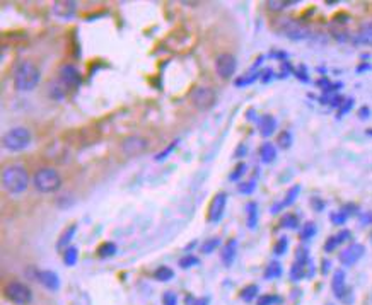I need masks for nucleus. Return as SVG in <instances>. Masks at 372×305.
Wrapping results in <instances>:
<instances>
[{
    "instance_id": "f257e3e1",
    "label": "nucleus",
    "mask_w": 372,
    "mask_h": 305,
    "mask_svg": "<svg viewBox=\"0 0 372 305\" xmlns=\"http://www.w3.org/2000/svg\"><path fill=\"white\" fill-rule=\"evenodd\" d=\"M29 172L21 164H9L2 169V188L9 195H21L29 186Z\"/></svg>"
},
{
    "instance_id": "f03ea898",
    "label": "nucleus",
    "mask_w": 372,
    "mask_h": 305,
    "mask_svg": "<svg viewBox=\"0 0 372 305\" xmlns=\"http://www.w3.org/2000/svg\"><path fill=\"white\" fill-rule=\"evenodd\" d=\"M39 80H41V70L38 68V65L35 62L22 60L14 68V85H16L17 91H33L39 84Z\"/></svg>"
},
{
    "instance_id": "7ed1b4c3",
    "label": "nucleus",
    "mask_w": 372,
    "mask_h": 305,
    "mask_svg": "<svg viewBox=\"0 0 372 305\" xmlns=\"http://www.w3.org/2000/svg\"><path fill=\"white\" fill-rule=\"evenodd\" d=\"M33 186L36 191L50 195L62 188V176L55 167H41L33 176Z\"/></svg>"
},
{
    "instance_id": "20e7f679",
    "label": "nucleus",
    "mask_w": 372,
    "mask_h": 305,
    "mask_svg": "<svg viewBox=\"0 0 372 305\" xmlns=\"http://www.w3.org/2000/svg\"><path fill=\"white\" fill-rule=\"evenodd\" d=\"M33 133L26 126H14L9 132L3 133L2 136V145L5 150L9 152H21L31 145Z\"/></svg>"
},
{
    "instance_id": "39448f33",
    "label": "nucleus",
    "mask_w": 372,
    "mask_h": 305,
    "mask_svg": "<svg viewBox=\"0 0 372 305\" xmlns=\"http://www.w3.org/2000/svg\"><path fill=\"white\" fill-rule=\"evenodd\" d=\"M275 29H277L280 34H284L285 38H289L292 41L307 39L311 36L309 28L296 19H280L277 24H275Z\"/></svg>"
},
{
    "instance_id": "423d86ee",
    "label": "nucleus",
    "mask_w": 372,
    "mask_h": 305,
    "mask_svg": "<svg viewBox=\"0 0 372 305\" xmlns=\"http://www.w3.org/2000/svg\"><path fill=\"white\" fill-rule=\"evenodd\" d=\"M189 99H191L193 106L200 111H208L215 106V101H217V96H215V91L207 85H198L195 87L191 92H189Z\"/></svg>"
},
{
    "instance_id": "0eeeda50",
    "label": "nucleus",
    "mask_w": 372,
    "mask_h": 305,
    "mask_svg": "<svg viewBox=\"0 0 372 305\" xmlns=\"http://www.w3.org/2000/svg\"><path fill=\"white\" fill-rule=\"evenodd\" d=\"M3 293H5V297L10 302L17 305H26L31 302L33 299L31 288H29L28 285L21 283V281H9V283L5 285V288H3Z\"/></svg>"
},
{
    "instance_id": "6e6552de",
    "label": "nucleus",
    "mask_w": 372,
    "mask_h": 305,
    "mask_svg": "<svg viewBox=\"0 0 372 305\" xmlns=\"http://www.w3.org/2000/svg\"><path fill=\"white\" fill-rule=\"evenodd\" d=\"M236 68H237V60L234 55L222 53L215 58V72H217V75L221 77V79L224 80L230 79V77L236 73Z\"/></svg>"
},
{
    "instance_id": "1a4fd4ad",
    "label": "nucleus",
    "mask_w": 372,
    "mask_h": 305,
    "mask_svg": "<svg viewBox=\"0 0 372 305\" xmlns=\"http://www.w3.org/2000/svg\"><path fill=\"white\" fill-rule=\"evenodd\" d=\"M149 147V140L144 138L140 135H130L123 138L121 142V152L128 157H133V155H140L142 152L147 150Z\"/></svg>"
},
{
    "instance_id": "9d476101",
    "label": "nucleus",
    "mask_w": 372,
    "mask_h": 305,
    "mask_svg": "<svg viewBox=\"0 0 372 305\" xmlns=\"http://www.w3.org/2000/svg\"><path fill=\"white\" fill-rule=\"evenodd\" d=\"M225 203H227V195H225V193H217V195L214 196L210 206H208V222L217 224V222L222 220V217H224V210H225Z\"/></svg>"
},
{
    "instance_id": "9b49d317",
    "label": "nucleus",
    "mask_w": 372,
    "mask_h": 305,
    "mask_svg": "<svg viewBox=\"0 0 372 305\" xmlns=\"http://www.w3.org/2000/svg\"><path fill=\"white\" fill-rule=\"evenodd\" d=\"M364 252H366V247H364L362 244L348 245L347 249H343V251L340 252V263H341V265H345V266L355 265V263L364 256Z\"/></svg>"
},
{
    "instance_id": "f8f14e48",
    "label": "nucleus",
    "mask_w": 372,
    "mask_h": 305,
    "mask_svg": "<svg viewBox=\"0 0 372 305\" xmlns=\"http://www.w3.org/2000/svg\"><path fill=\"white\" fill-rule=\"evenodd\" d=\"M51 12H53V16L58 17V19L69 21V19H72V17L75 16L77 3L75 2H69V0H65V2H55L53 5H51Z\"/></svg>"
},
{
    "instance_id": "ddd939ff",
    "label": "nucleus",
    "mask_w": 372,
    "mask_h": 305,
    "mask_svg": "<svg viewBox=\"0 0 372 305\" xmlns=\"http://www.w3.org/2000/svg\"><path fill=\"white\" fill-rule=\"evenodd\" d=\"M35 278L36 281H39L44 288L51 290V292H57L58 288H60V280H58V274L55 273V271H35Z\"/></svg>"
},
{
    "instance_id": "4468645a",
    "label": "nucleus",
    "mask_w": 372,
    "mask_h": 305,
    "mask_svg": "<svg viewBox=\"0 0 372 305\" xmlns=\"http://www.w3.org/2000/svg\"><path fill=\"white\" fill-rule=\"evenodd\" d=\"M60 80L67 87H77L80 84V80H82V77H80L79 70L74 65H63L60 68Z\"/></svg>"
},
{
    "instance_id": "2eb2a0df",
    "label": "nucleus",
    "mask_w": 372,
    "mask_h": 305,
    "mask_svg": "<svg viewBox=\"0 0 372 305\" xmlns=\"http://www.w3.org/2000/svg\"><path fill=\"white\" fill-rule=\"evenodd\" d=\"M331 290H333L335 297L340 300H345V292H347V285H345V271L336 270L331 280Z\"/></svg>"
},
{
    "instance_id": "dca6fc26",
    "label": "nucleus",
    "mask_w": 372,
    "mask_h": 305,
    "mask_svg": "<svg viewBox=\"0 0 372 305\" xmlns=\"http://www.w3.org/2000/svg\"><path fill=\"white\" fill-rule=\"evenodd\" d=\"M353 44H362V46H372V24H364L352 38Z\"/></svg>"
},
{
    "instance_id": "f3484780",
    "label": "nucleus",
    "mask_w": 372,
    "mask_h": 305,
    "mask_svg": "<svg viewBox=\"0 0 372 305\" xmlns=\"http://www.w3.org/2000/svg\"><path fill=\"white\" fill-rule=\"evenodd\" d=\"M236 251H237V240L236 239H230L225 242V245L222 247V263H224V266H232L234 259H236Z\"/></svg>"
},
{
    "instance_id": "a211bd4d",
    "label": "nucleus",
    "mask_w": 372,
    "mask_h": 305,
    "mask_svg": "<svg viewBox=\"0 0 372 305\" xmlns=\"http://www.w3.org/2000/svg\"><path fill=\"white\" fill-rule=\"evenodd\" d=\"M258 125H260V133H261L263 136L273 135L275 130H277V120H275L273 116H270V114H263V116L260 118Z\"/></svg>"
},
{
    "instance_id": "6ab92c4d",
    "label": "nucleus",
    "mask_w": 372,
    "mask_h": 305,
    "mask_svg": "<svg viewBox=\"0 0 372 305\" xmlns=\"http://www.w3.org/2000/svg\"><path fill=\"white\" fill-rule=\"evenodd\" d=\"M75 230H77V225L75 224L69 225L65 230H63L62 236L58 237V242H57V249H58V251H65V249H69L70 240H72L74 236H75Z\"/></svg>"
},
{
    "instance_id": "aec40b11",
    "label": "nucleus",
    "mask_w": 372,
    "mask_h": 305,
    "mask_svg": "<svg viewBox=\"0 0 372 305\" xmlns=\"http://www.w3.org/2000/svg\"><path fill=\"white\" fill-rule=\"evenodd\" d=\"M300 193V186L299 184H296V186H292L290 188V191L287 193V196H285V200L282 203H278V204H275V206H271V213H277L280 208H285V206H290L294 202H296V198H297V195Z\"/></svg>"
},
{
    "instance_id": "412c9836",
    "label": "nucleus",
    "mask_w": 372,
    "mask_h": 305,
    "mask_svg": "<svg viewBox=\"0 0 372 305\" xmlns=\"http://www.w3.org/2000/svg\"><path fill=\"white\" fill-rule=\"evenodd\" d=\"M275 157H277V148H275L273 143L270 142H265L260 147V159H261L263 164H270L275 161Z\"/></svg>"
},
{
    "instance_id": "4be33fe9",
    "label": "nucleus",
    "mask_w": 372,
    "mask_h": 305,
    "mask_svg": "<svg viewBox=\"0 0 372 305\" xmlns=\"http://www.w3.org/2000/svg\"><path fill=\"white\" fill-rule=\"evenodd\" d=\"M246 215H248V227L249 229H255L256 224H258V204H256L255 202L248 203Z\"/></svg>"
},
{
    "instance_id": "5701e85b",
    "label": "nucleus",
    "mask_w": 372,
    "mask_h": 305,
    "mask_svg": "<svg viewBox=\"0 0 372 305\" xmlns=\"http://www.w3.org/2000/svg\"><path fill=\"white\" fill-rule=\"evenodd\" d=\"M174 276V271L171 270L169 266H159L157 270L154 271V278L157 281H169L173 280Z\"/></svg>"
},
{
    "instance_id": "b1692460",
    "label": "nucleus",
    "mask_w": 372,
    "mask_h": 305,
    "mask_svg": "<svg viewBox=\"0 0 372 305\" xmlns=\"http://www.w3.org/2000/svg\"><path fill=\"white\" fill-rule=\"evenodd\" d=\"M258 292H260L258 285H248L241 290V299H243L244 302H253V300L258 297Z\"/></svg>"
},
{
    "instance_id": "393cba45",
    "label": "nucleus",
    "mask_w": 372,
    "mask_h": 305,
    "mask_svg": "<svg viewBox=\"0 0 372 305\" xmlns=\"http://www.w3.org/2000/svg\"><path fill=\"white\" fill-rule=\"evenodd\" d=\"M282 274V266H280V263H277V261H273V263H270L268 266H266V270H265V280H275V278H278Z\"/></svg>"
},
{
    "instance_id": "a878e982",
    "label": "nucleus",
    "mask_w": 372,
    "mask_h": 305,
    "mask_svg": "<svg viewBox=\"0 0 372 305\" xmlns=\"http://www.w3.org/2000/svg\"><path fill=\"white\" fill-rule=\"evenodd\" d=\"M219 245H221V237H210V239H207L205 242L202 244L200 249H202L203 254H212Z\"/></svg>"
},
{
    "instance_id": "bb28decb",
    "label": "nucleus",
    "mask_w": 372,
    "mask_h": 305,
    "mask_svg": "<svg viewBox=\"0 0 372 305\" xmlns=\"http://www.w3.org/2000/svg\"><path fill=\"white\" fill-rule=\"evenodd\" d=\"M114 252H116V244L114 242H104L99 245V249H98L99 258H110V256H113Z\"/></svg>"
},
{
    "instance_id": "cd10ccee",
    "label": "nucleus",
    "mask_w": 372,
    "mask_h": 305,
    "mask_svg": "<svg viewBox=\"0 0 372 305\" xmlns=\"http://www.w3.org/2000/svg\"><path fill=\"white\" fill-rule=\"evenodd\" d=\"M77 258H79V252H77L75 247H69L63 251V261H65L67 266H74L77 263Z\"/></svg>"
},
{
    "instance_id": "c85d7f7f",
    "label": "nucleus",
    "mask_w": 372,
    "mask_h": 305,
    "mask_svg": "<svg viewBox=\"0 0 372 305\" xmlns=\"http://www.w3.org/2000/svg\"><path fill=\"white\" fill-rule=\"evenodd\" d=\"M200 265V259L196 258L195 254H185L183 258L180 259V266L183 268V270H188V268H193Z\"/></svg>"
},
{
    "instance_id": "c756f323",
    "label": "nucleus",
    "mask_w": 372,
    "mask_h": 305,
    "mask_svg": "<svg viewBox=\"0 0 372 305\" xmlns=\"http://www.w3.org/2000/svg\"><path fill=\"white\" fill-rule=\"evenodd\" d=\"M280 227H284V229H297V227H299V218L292 213H287L282 218Z\"/></svg>"
},
{
    "instance_id": "7c9ffc66",
    "label": "nucleus",
    "mask_w": 372,
    "mask_h": 305,
    "mask_svg": "<svg viewBox=\"0 0 372 305\" xmlns=\"http://www.w3.org/2000/svg\"><path fill=\"white\" fill-rule=\"evenodd\" d=\"M316 224H312V222H307L306 225L302 227V230H300V239L302 240H309L311 237H314L316 234Z\"/></svg>"
},
{
    "instance_id": "2f4dec72",
    "label": "nucleus",
    "mask_w": 372,
    "mask_h": 305,
    "mask_svg": "<svg viewBox=\"0 0 372 305\" xmlns=\"http://www.w3.org/2000/svg\"><path fill=\"white\" fill-rule=\"evenodd\" d=\"M277 143L280 145L282 148H289L290 143H292V133L290 132H282L277 138Z\"/></svg>"
},
{
    "instance_id": "473e14b6",
    "label": "nucleus",
    "mask_w": 372,
    "mask_h": 305,
    "mask_svg": "<svg viewBox=\"0 0 372 305\" xmlns=\"http://www.w3.org/2000/svg\"><path fill=\"white\" fill-rule=\"evenodd\" d=\"M282 302V299L280 297H277V295H261L258 299V305H275V304H280Z\"/></svg>"
},
{
    "instance_id": "72a5a7b5",
    "label": "nucleus",
    "mask_w": 372,
    "mask_h": 305,
    "mask_svg": "<svg viewBox=\"0 0 372 305\" xmlns=\"http://www.w3.org/2000/svg\"><path fill=\"white\" fill-rule=\"evenodd\" d=\"M246 170H248V166H246V164H244V162L237 164L236 169H234V172H230L229 179H230V181H237L241 176H243V174H246Z\"/></svg>"
},
{
    "instance_id": "f704fd0d",
    "label": "nucleus",
    "mask_w": 372,
    "mask_h": 305,
    "mask_svg": "<svg viewBox=\"0 0 372 305\" xmlns=\"http://www.w3.org/2000/svg\"><path fill=\"white\" fill-rule=\"evenodd\" d=\"M287 247H289V239L287 237H280V239L277 240V244H275V254L282 256L287 252Z\"/></svg>"
},
{
    "instance_id": "c9c22d12",
    "label": "nucleus",
    "mask_w": 372,
    "mask_h": 305,
    "mask_svg": "<svg viewBox=\"0 0 372 305\" xmlns=\"http://www.w3.org/2000/svg\"><path fill=\"white\" fill-rule=\"evenodd\" d=\"M347 217H348V215L345 213L343 210H340V211H335V213H331V215H330L331 222H333L335 225H343L345 222H347Z\"/></svg>"
},
{
    "instance_id": "e433bc0d",
    "label": "nucleus",
    "mask_w": 372,
    "mask_h": 305,
    "mask_svg": "<svg viewBox=\"0 0 372 305\" xmlns=\"http://www.w3.org/2000/svg\"><path fill=\"white\" fill-rule=\"evenodd\" d=\"M176 145H178V140H174V142H171V143H169V147H167L166 150L159 152V154L155 155V157H154V161H155V162H161V161H164V159H167V155H169L171 152L174 150V147H176Z\"/></svg>"
},
{
    "instance_id": "4c0bfd02",
    "label": "nucleus",
    "mask_w": 372,
    "mask_h": 305,
    "mask_svg": "<svg viewBox=\"0 0 372 305\" xmlns=\"http://www.w3.org/2000/svg\"><path fill=\"white\" fill-rule=\"evenodd\" d=\"M255 188H256L255 181H248V183H241L239 186H237L239 193H243V195H251V193L255 191Z\"/></svg>"
},
{
    "instance_id": "58836bf2",
    "label": "nucleus",
    "mask_w": 372,
    "mask_h": 305,
    "mask_svg": "<svg viewBox=\"0 0 372 305\" xmlns=\"http://www.w3.org/2000/svg\"><path fill=\"white\" fill-rule=\"evenodd\" d=\"M162 305H178V295L174 292H166L162 295Z\"/></svg>"
},
{
    "instance_id": "ea45409f",
    "label": "nucleus",
    "mask_w": 372,
    "mask_h": 305,
    "mask_svg": "<svg viewBox=\"0 0 372 305\" xmlns=\"http://www.w3.org/2000/svg\"><path fill=\"white\" fill-rule=\"evenodd\" d=\"M256 79H258V73H249V75L246 77H241V79H237L236 80V85L237 87H241V85H248V84H253Z\"/></svg>"
},
{
    "instance_id": "a19ab883",
    "label": "nucleus",
    "mask_w": 372,
    "mask_h": 305,
    "mask_svg": "<svg viewBox=\"0 0 372 305\" xmlns=\"http://www.w3.org/2000/svg\"><path fill=\"white\" fill-rule=\"evenodd\" d=\"M352 106H353V99H347V101H345V102L340 106V109H338V118L345 116V114H347L348 111L352 109Z\"/></svg>"
},
{
    "instance_id": "79ce46f5",
    "label": "nucleus",
    "mask_w": 372,
    "mask_h": 305,
    "mask_svg": "<svg viewBox=\"0 0 372 305\" xmlns=\"http://www.w3.org/2000/svg\"><path fill=\"white\" fill-rule=\"evenodd\" d=\"M340 245V242H338V239H336V236H333V237H330L328 240H326V244H325V251L326 252H331V251H335V249Z\"/></svg>"
},
{
    "instance_id": "37998d69",
    "label": "nucleus",
    "mask_w": 372,
    "mask_h": 305,
    "mask_svg": "<svg viewBox=\"0 0 372 305\" xmlns=\"http://www.w3.org/2000/svg\"><path fill=\"white\" fill-rule=\"evenodd\" d=\"M290 3H294V2H268V7L271 10H282V9H285V7H289Z\"/></svg>"
},
{
    "instance_id": "c03bdc74",
    "label": "nucleus",
    "mask_w": 372,
    "mask_h": 305,
    "mask_svg": "<svg viewBox=\"0 0 372 305\" xmlns=\"http://www.w3.org/2000/svg\"><path fill=\"white\" fill-rule=\"evenodd\" d=\"M311 204H312V206L316 208V210H323V206H325V203H323V202H319L318 198H314V200H312V202H311Z\"/></svg>"
},
{
    "instance_id": "a18cd8bd",
    "label": "nucleus",
    "mask_w": 372,
    "mask_h": 305,
    "mask_svg": "<svg viewBox=\"0 0 372 305\" xmlns=\"http://www.w3.org/2000/svg\"><path fill=\"white\" fill-rule=\"evenodd\" d=\"M188 305H208V299H196V300H191V304Z\"/></svg>"
},
{
    "instance_id": "49530a36",
    "label": "nucleus",
    "mask_w": 372,
    "mask_h": 305,
    "mask_svg": "<svg viewBox=\"0 0 372 305\" xmlns=\"http://www.w3.org/2000/svg\"><path fill=\"white\" fill-rule=\"evenodd\" d=\"M360 118H362V120H366V118L367 116H369V114H371V109H369V107H362V109H360Z\"/></svg>"
},
{
    "instance_id": "de8ad7c7",
    "label": "nucleus",
    "mask_w": 372,
    "mask_h": 305,
    "mask_svg": "<svg viewBox=\"0 0 372 305\" xmlns=\"http://www.w3.org/2000/svg\"><path fill=\"white\" fill-rule=\"evenodd\" d=\"M248 152V148L244 147V145H239V148L236 150V157H241V155H244Z\"/></svg>"
},
{
    "instance_id": "09e8293b",
    "label": "nucleus",
    "mask_w": 372,
    "mask_h": 305,
    "mask_svg": "<svg viewBox=\"0 0 372 305\" xmlns=\"http://www.w3.org/2000/svg\"><path fill=\"white\" fill-rule=\"evenodd\" d=\"M271 73H273V72H271L270 68H268V70H265V77H263V80H265V82H268V80L271 79Z\"/></svg>"
}]
</instances>
